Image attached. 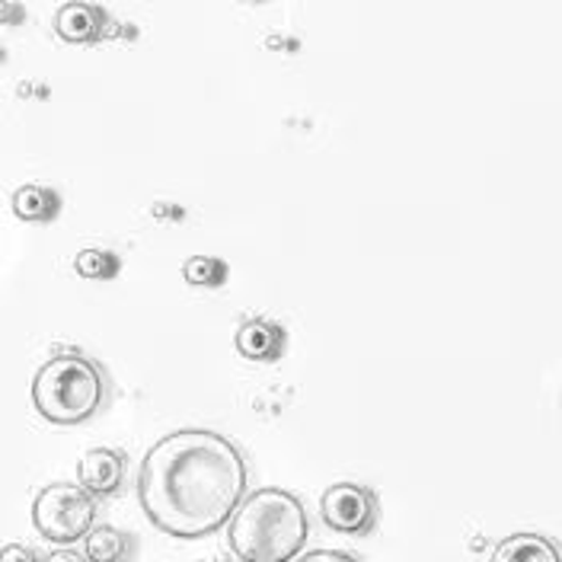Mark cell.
I'll return each mask as SVG.
<instances>
[{
    "label": "cell",
    "mask_w": 562,
    "mask_h": 562,
    "mask_svg": "<svg viewBox=\"0 0 562 562\" xmlns=\"http://www.w3.org/2000/svg\"><path fill=\"white\" fill-rule=\"evenodd\" d=\"M182 279L195 288H217L227 279V266L221 259H211V256H192L182 266Z\"/></svg>",
    "instance_id": "7c38bea8"
},
{
    "label": "cell",
    "mask_w": 562,
    "mask_h": 562,
    "mask_svg": "<svg viewBox=\"0 0 562 562\" xmlns=\"http://www.w3.org/2000/svg\"><path fill=\"white\" fill-rule=\"evenodd\" d=\"M311 537L304 502L288 490L246 492L227 521V543L240 562H294Z\"/></svg>",
    "instance_id": "7a4b0ae2"
},
{
    "label": "cell",
    "mask_w": 562,
    "mask_h": 562,
    "mask_svg": "<svg viewBox=\"0 0 562 562\" xmlns=\"http://www.w3.org/2000/svg\"><path fill=\"white\" fill-rule=\"evenodd\" d=\"M74 269H77V276L90 281L109 279V276H115V256L105 249H83V252H77Z\"/></svg>",
    "instance_id": "4fadbf2b"
},
{
    "label": "cell",
    "mask_w": 562,
    "mask_h": 562,
    "mask_svg": "<svg viewBox=\"0 0 562 562\" xmlns=\"http://www.w3.org/2000/svg\"><path fill=\"white\" fill-rule=\"evenodd\" d=\"M0 562H35V553L23 543H10L0 550Z\"/></svg>",
    "instance_id": "9a60e30c"
},
{
    "label": "cell",
    "mask_w": 562,
    "mask_h": 562,
    "mask_svg": "<svg viewBox=\"0 0 562 562\" xmlns=\"http://www.w3.org/2000/svg\"><path fill=\"white\" fill-rule=\"evenodd\" d=\"M246 486L244 451L211 428L164 435L138 470V498L147 521L176 540L217 533L244 502Z\"/></svg>",
    "instance_id": "6da1fadb"
},
{
    "label": "cell",
    "mask_w": 562,
    "mask_h": 562,
    "mask_svg": "<svg viewBox=\"0 0 562 562\" xmlns=\"http://www.w3.org/2000/svg\"><path fill=\"white\" fill-rule=\"evenodd\" d=\"M490 562H562V550L543 533H512L505 537Z\"/></svg>",
    "instance_id": "52a82bcc"
},
{
    "label": "cell",
    "mask_w": 562,
    "mask_h": 562,
    "mask_svg": "<svg viewBox=\"0 0 562 562\" xmlns=\"http://www.w3.org/2000/svg\"><path fill=\"white\" fill-rule=\"evenodd\" d=\"M294 562H361V560H355V557L342 553V550H314V553L297 557Z\"/></svg>",
    "instance_id": "5bb4252c"
},
{
    "label": "cell",
    "mask_w": 562,
    "mask_h": 562,
    "mask_svg": "<svg viewBox=\"0 0 562 562\" xmlns=\"http://www.w3.org/2000/svg\"><path fill=\"white\" fill-rule=\"evenodd\" d=\"M281 349H284V333L269 319H249L237 329V351L249 361H276Z\"/></svg>",
    "instance_id": "ba28073f"
},
{
    "label": "cell",
    "mask_w": 562,
    "mask_h": 562,
    "mask_svg": "<svg viewBox=\"0 0 562 562\" xmlns=\"http://www.w3.org/2000/svg\"><path fill=\"white\" fill-rule=\"evenodd\" d=\"M319 515L336 533L368 537L378 525V495L358 483H336L323 492Z\"/></svg>",
    "instance_id": "5b68a950"
},
{
    "label": "cell",
    "mask_w": 562,
    "mask_h": 562,
    "mask_svg": "<svg viewBox=\"0 0 562 562\" xmlns=\"http://www.w3.org/2000/svg\"><path fill=\"white\" fill-rule=\"evenodd\" d=\"M103 368L80 351L52 355L35 371L33 406L35 413L52 425H83L103 409Z\"/></svg>",
    "instance_id": "3957f363"
},
{
    "label": "cell",
    "mask_w": 562,
    "mask_h": 562,
    "mask_svg": "<svg viewBox=\"0 0 562 562\" xmlns=\"http://www.w3.org/2000/svg\"><path fill=\"white\" fill-rule=\"evenodd\" d=\"M33 525L48 543L70 547L97 527V498L83 486L52 483L35 495Z\"/></svg>",
    "instance_id": "277c9868"
},
{
    "label": "cell",
    "mask_w": 562,
    "mask_h": 562,
    "mask_svg": "<svg viewBox=\"0 0 562 562\" xmlns=\"http://www.w3.org/2000/svg\"><path fill=\"white\" fill-rule=\"evenodd\" d=\"M83 543H87V560L90 562H122L128 557V550H132V543H128V533H122L119 527H93L87 537H83Z\"/></svg>",
    "instance_id": "8fae6325"
},
{
    "label": "cell",
    "mask_w": 562,
    "mask_h": 562,
    "mask_svg": "<svg viewBox=\"0 0 562 562\" xmlns=\"http://www.w3.org/2000/svg\"><path fill=\"white\" fill-rule=\"evenodd\" d=\"M77 483L90 492L93 498H109L122 490L125 483V457L112 448H93L80 457L77 467Z\"/></svg>",
    "instance_id": "8992f818"
},
{
    "label": "cell",
    "mask_w": 562,
    "mask_h": 562,
    "mask_svg": "<svg viewBox=\"0 0 562 562\" xmlns=\"http://www.w3.org/2000/svg\"><path fill=\"white\" fill-rule=\"evenodd\" d=\"M105 16L90 7V3H65L58 13H55V33L61 35L65 42L74 45H83V42H93L103 33Z\"/></svg>",
    "instance_id": "9c48e42d"
},
{
    "label": "cell",
    "mask_w": 562,
    "mask_h": 562,
    "mask_svg": "<svg viewBox=\"0 0 562 562\" xmlns=\"http://www.w3.org/2000/svg\"><path fill=\"white\" fill-rule=\"evenodd\" d=\"M45 562H90L87 553H77V550H55L52 557H45Z\"/></svg>",
    "instance_id": "2e32d148"
},
{
    "label": "cell",
    "mask_w": 562,
    "mask_h": 562,
    "mask_svg": "<svg viewBox=\"0 0 562 562\" xmlns=\"http://www.w3.org/2000/svg\"><path fill=\"white\" fill-rule=\"evenodd\" d=\"M61 209L58 195L45 186H20L13 192V214L26 224H45Z\"/></svg>",
    "instance_id": "30bf717a"
}]
</instances>
